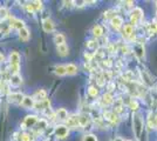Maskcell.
<instances>
[{
    "mask_svg": "<svg viewBox=\"0 0 157 141\" xmlns=\"http://www.w3.org/2000/svg\"><path fill=\"white\" fill-rule=\"evenodd\" d=\"M132 129H134V133L136 135V138L140 139L141 135L144 131V122L142 119V115L136 113L132 116Z\"/></svg>",
    "mask_w": 157,
    "mask_h": 141,
    "instance_id": "6da1fadb",
    "label": "cell"
},
{
    "mask_svg": "<svg viewBox=\"0 0 157 141\" xmlns=\"http://www.w3.org/2000/svg\"><path fill=\"white\" fill-rule=\"evenodd\" d=\"M143 19V10L140 8V7H135L131 12L130 15V20H131V26L132 25H137L140 21Z\"/></svg>",
    "mask_w": 157,
    "mask_h": 141,
    "instance_id": "7a4b0ae2",
    "label": "cell"
},
{
    "mask_svg": "<svg viewBox=\"0 0 157 141\" xmlns=\"http://www.w3.org/2000/svg\"><path fill=\"white\" fill-rule=\"evenodd\" d=\"M122 34L125 39L128 40H135V35H134V26H131L130 24H127L123 26V29H122Z\"/></svg>",
    "mask_w": 157,
    "mask_h": 141,
    "instance_id": "3957f363",
    "label": "cell"
},
{
    "mask_svg": "<svg viewBox=\"0 0 157 141\" xmlns=\"http://www.w3.org/2000/svg\"><path fill=\"white\" fill-rule=\"evenodd\" d=\"M36 122H38V116L36 115H27L24 122H22V128L33 127V126H35Z\"/></svg>",
    "mask_w": 157,
    "mask_h": 141,
    "instance_id": "277c9868",
    "label": "cell"
},
{
    "mask_svg": "<svg viewBox=\"0 0 157 141\" xmlns=\"http://www.w3.org/2000/svg\"><path fill=\"white\" fill-rule=\"evenodd\" d=\"M42 28L46 33H52L53 31L55 29V25H54V21L49 18H47L45 20L42 21Z\"/></svg>",
    "mask_w": 157,
    "mask_h": 141,
    "instance_id": "5b68a950",
    "label": "cell"
},
{
    "mask_svg": "<svg viewBox=\"0 0 157 141\" xmlns=\"http://www.w3.org/2000/svg\"><path fill=\"white\" fill-rule=\"evenodd\" d=\"M54 133H55V135H56L58 138L63 139V138H66V136L68 135V128L66 127V126H63V125H59V126L55 127Z\"/></svg>",
    "mask_w": 157,
    "mask_h": 141,
    "instance_id": "8992f818",
    "label": "cell"
},
{
    "mask_svg": "<svg viewBox=\"0 0 157 141\" xmlns=\"http://www.w3.org/2000/svg\"><path fill=\"white\" fill-rule=\"evenodd\" d=\"M32 98L35 102L45 101V100H47V92L45 89H38V91L34 93V95H33Z\"/></svg>",
    "mask_w": 157,
    "mask_h": 141,
    "instance_id": "52a82bcc",
    "label": "cell"
},
{
    "mask_svg": "<svg viewBox=\"0 0 157 141\" xmlns=\"http://www.w3.org/2000/svg\"><path fill=\"white\" fill-rule=\"evenodd\" d=\"M24 94L22 93H8V101L12 104H21V101L24 99Z\"/></svg>",
    "mask_w": 157,
    "mask_h": 141,
    "instance_id": "ba28073f",
    "label": "cell"
},
{
    "mask_svg": "<svg viewBox=\"0 0 157 141\" xmlns=\"http://www.w3.org/2000/svg\"><path fill=\"white\" fill-rule=\"evenodd\" d=\"M110 25L115 29H120L121 27L123 26V18L120 17V15H114L110 19Z\"/></svg>",
    "mask_w": 157,
    "mask_h": 141,
    "instance_id": "9c48e42d",
    "label": "cell"
},
{
    "mask_svg": "<svg viewBox=\"0 0 157 141\" xmlns=\"http://www.w3.org/2000/svg\"><path fill=\"white\" fill-rule=\"evenodd\" d=\"M105 120L110 121L113 123H117L118 121H120V118H118V115L116 113H114V112H109V111H107L105 112V114H103Z\"/></svg>",
    "mask_w": 157,
    "mask_h": 141,
    "instance_id": "30bf717a",
    "label": "cell"
},
{
    "mask_svg": "<svg viewBox=\"0 0 157 141\" xmlns=\"http://www.w3.org/2000/svg\"><path fill=\"white\" fill-rule=\"evenodd\" d=\"M34 104H35V101L33 100L32 96H24V99H22L20 105L22 107L27 108V109H31V108L34 107Z\"/></svg>",
    "mask_w": 157,
    "mask_h": 141,
    "instance_id": "8fae6325",
    "label": "cell"
},
{
    "mask_svg": "<svg viewBox=\"0 0 157 141\" xmlns=\"http://www.w3.org/2000/svg\"><path fill=\"white\" fill-rule=\"evenodd\" d=\"M10 64H11V66H19L20 65V54L18 52H12L10 54Z\"/></svg>",
    "mask_w": 157,
    "mask_h": 141,
    "instance_id": "7c38bea8",
    "label": "cell"
},
{
    "mask_svg": "<svg viewBox=\"0 0 157 141\" xmlns=\"http://www.w3.org/2000/svg\"><path fill=\"white\" fill-rule=\"evenodd\" d=\"M67 126L72 128H76L78 126V115H72L67 118Z\"/></svg>",
    "mask_w": 157,
    "mask_h": 141,
    "instance_id": "4fadbf2b",
    "label": "cell"
},
{
    "mask_svg": "<svg viewBox=\"0 0 157 141\" xmlns=\"http://www.w3.org/2000/svg\"><path fill=\"white\" fill-rule=\"evenodd\" d=\"M11 26L14 27V28H17L18 31H20L21 28L25 27V24H24V21L22 20H20V19H17V18L12 17V18H11Z\"/></svg>",
    "mask_w": 157,
    "mask_h": 141,
    "instance_id": "5bb4252c",
    "label": "cell"
},
{
    "mask_svg": "<svg viewBox=\"0 0 157 141\" xmlns=\"http://www.w3.org/2000/svg\"><path fill=\"white\" fill-rule=\"evenodd\" d=\"M101 100H102V104H103L105 106H109L110 104L114 102V96H113V94L108 92V93H105L102 95V99H101Z\"/></svg>",
    "mask_w": 157,
    "mask_h": 141,
    "instance_id": "9a60e30c",
    "label": "cell"
},
{
    "mask_svg": "<svg viewBox=\"0 0 157 141\" xmlns=\"http://www.w3.org/2000/svg\"><path fill=\"white\" fill-rule=\"evenodd\" d=\"M19 37L20 39L22 41H27L29 39V37H31V33H29V29L27 28V27H24V28H21L19 31Z\"/></svg>",
    "mask_w": 157,
    "mask_h": 141,
    "instance_id": "2e32d148",
    "label": "cell"
},
{
    "mask_svg": "<svg viewBox=\"0 0 157 141\" xmlns=\"http://www.w3.org/2000/svg\"><path fill=\"white\" fill-rule=\"evenodd\" d=\"M89 123V116L87 114H80L78 115V126L80 127H86Z\"/></svg>",
    "mask_w": 157,
    "mask_h": 141,
    "instance_id": "e0dca14e",
    "label": "cell"
},
{
    "mask_svg": "<svg viewBox=\"0 0 157 141\" xmlns=\"http://www.w3.org/2000/svg\"><path fill=\"white\" fill-rule=\"evenodd\" d=\"M123 101L121 100V99H118V100H115V106H114V113H116V114H120V113H122L123 112Z\"/></svg>",
    "mask_w": 157,
    "mask_h": 141,
    "instance_id": "ac0fdd59",
    "label": "cell"
},
{
    "mask_svg": "<svg viewBox=\"0 0 157 141\" xmlns=\"http://www.w3.org/2000/svg\"><path fill=\"white\" fill-rule=\"evenodd\" d=\"M56 51H58L59 55H61V57H67L68 53H69V48H68V46H67L66 44L60 45V46H56Z\"/></svg>",
    "mask_w": 157,
    "mask_h": 141,
    "instance_id": "d6986e66",
    "label": "cell"
},
{
    "mask_svg": "<svg viewBox=\"0 0 157 141\" xmlns=\"http://www.w3.org/2000/svg\"><path fill=\"white\" fill-rule=\"evenodd\" d=\"M21 82H22V79H21V76H20L19 74H14L11 76V79H10V84L12 85V86H20L21 85Z\"/></svg>",
    "mask_w": 157,
    "mask_h": 141,
    "instance_id": "ffe728a7",
    "label": "cell"
},
{
    "mask_svg": "<svg viewBox=\"0 0 157 141\" xmlns=\"http://www.w3.org/2000/svg\"><path fill=\"white\" fill-rule=\"evenodd\" d=\"M65 67H66V74H68V75H74V74L78 73V67L74 64H67Z\"/></svg>",
    "mask_w": 157,
    "mask_h": 141,
    "instance_id": "44dd1931",
    "label": "cell"
},
{
    "mask_svg": "<svg viewBox=\"0 0 157 141\" xmlns=\"http://www.w3.org/2000/svg\"><path fill=\"white\" fill-rule=\"evenodd\" d=\"M56 118H58L59 120H62V121L67 120V118H68V112H67V109H66V108H59L58 112H56Z\"/></svg>",
    "mask_w": 157,
    "mask_h": 141,
    "instance_id": "7402d4cb",
    "label": "cell"
},
{
    "mask_svg": "<svg viewBox=\"0 0 157 141\" xmlns=\"http://www.w3.org/2000/svg\"><path fill=\"white\" fill-rule=\"evenodd\" d=\"M103 33H105V31H103V27L101 25H96V26L93 27V34L95 38H101Z\"/></svg>",
    "mask_w": 157,
    "mask_h": 141,
    "instance_id": "603a6c76",
    "label": "cell"
},
{
    "mask_svg": "<svg viewBox=\"0 0 157 141\" xmlns=\"http://www.w3.org/2000/svg\"><path fill=\"white\" fill-rule=\"evenodd\" d=\"M54 42L56 44V46H60V45H63L66 42V38L62 33H56L54 35Z\"/></svg>",
    "mask_w": 157,
    "mask_h": 141,
    "instance_id": "cb8c5ba5",
    "label": "cell"
},
{
    "mask_svg": "<svg viewBox=\"0 0 157 141\" xmlns=\"http://www.w3.org/2000/svg\"><path fill=\"white\" fill-rule=\"evenodd\" d=\"M35 125L38 126V127H36V131H38V132H40V133H41L42 131H45V129L48 127V123H47V121L44 120V119H41L40 121L38 120V122H36Z\"/></svg>",
    "mask_w": 157,
    "mask_h": 141,
    "instance_id": "d4e9b609",
    "label": "cell"
},
{
    "mask_svg": "<svg viewBox=\"0 0 157 141\" xmlns=\"http://www.w3.org/2000/svg\"><path fill=\"white\" fill-rule=\"evenodd\" d=\"M54 71H55V74H56L58 76H63V75H66V67L63 66V65L55 66Z\"/></svg>",
    "mask_w": 157,
    "mask_h": 141,
    "instance_id": "484cf974",
    "label": "cell"
},
{
    "mask_svg": "<svg viewBox=\"0 0 157 141\" xmlns=\"http://www.w3.org/2000/svg\"><path fill=\"white\" fill-rule=\"evenodd\" d=\"M135 53L137 54L140 58H143L144 57V46L142 44H138L135 46Z\"/></svg>",
    "mask_w": 157,
    "mask_h": 141,
    "instance_id": "4316f807",
    "label": "cell"
},
{
    "mask_svg": "<svg viewBox=\"0 0 157 141\" xmlns=\"http://www.w3.org/2000/svg\"><path fill=\"white\" fill-rule=\"evenodd\" d=\"M86 47L89 49H96L98 47V44L96 40H88L86 42Z\"/></svg>",
    "mask_w": 157,
    "mask_h": 141,
    "instance_id": "83f0119b",
    "label": "cell"
},
{
    "mask_svg": "<svg viewBox=\"0 0 157 141\" xmlns=\"http://www.w3.org/2000/svg\"><path fill=\"white\" fill-rule=\"evenodd\" d=\"M88 93H89V95L93 96V98H96L98 95V89L95 87V86H90V87L88 88Z\"/></svg>",
    "mask_w": 157,
    "mask_h": 141,
    "instance_id": "f1b7e54d",
    "label": "cell"
},
{
    "mask_svg": "<svg viewBox=\"0 0 157 141\" xmlns=\"http://www.w3.org/2000/svg\"><path fill=\"white\" fill-rule=\"evenodd\" d=\"M148 29H149V33L156 34L157 33V22H156V21H152L151 24H149Z\"/></svg>",
    "mask_w": 157,
    "mask_h": 141,
    "instance_id": "f546056e",
    "label": "cell"
},
{
    "mask_svg": "<svg viewBox=\"0 0 157 141\" xmlns=\"http://www.w3.org/2000/svg\"><path fill=\"white\" fill-rule=\"evenodd\" d=\"M32 5H33L34 11H41V10H42V7H44V5H42V1H39V0L33 1Z\"/></svg>",
    "mask_w": 157,
    "mask_h": 141,
    "instance_id": "4dcf8cb0",
    "label": "cell"
},
{
    "mask_svg": "<svg viewBox=\"0 0 157 141\" xmlns=\"http://www.w3.org/2000/svg\"><path fill=\"white\" fill-rule=\"evenodd\" d=\"M129 107H130L131 111H134V112H136L140 107V105H138V101L137 100H130V104H129Z\"/></svg>",
    "mask_w": 157,
    "mask_h": 141,
    "instance_id": "1f68e13d",
    "label": "cell"
},
{
    "mask_svg": "<svg viewBox=\"0 0 157 141\" xmlns=\"http://www.w3.org/2000/svg\"><path fill=\"white\" fill-rule=\"evenodd\" d=\"M8 17V11L6 7H0V19H6Z\"/></svg>",
    "mask_w": 157,
    "mask_h": 141,
    "instance_id": "d6a6232c",
    "label": "cell"
},
{
    "mask_svg": "<svg viewBox=\"0 0 157 141\" xmlns=\"http://www.w3.org/2000/svg\"><path fill=\"white\" fill-rule=\"evenodd\" d=\"M83 141H98V138L94 134H86L83 136Z\"/></svg>",
    "mask_w": 157,
    "mask_h": 141,
    "instance_id": "836d02e7",
    "label": "cell"
},
{
    "mask_svg": "<svg viewBox=\"0 0 157 141\" xmlns=\"http://www.w3.org/2000/svg\"><path fill=\"white\" fill-rule=\"evenodd\" d=\"M20 140L21 141H33V136H31V134H27V133H24L20 136Z\"/></svg>",
    "mask_w": 157,
    "mask_h": 141,
    "instance_id": "e575fe53",
    "label": "cell"
},
{
    "mask_svg": "<svg viewBox=\"0 0 157 141\" xmlns=\"http://www.w3.org/2000/svg\"><path fill=\"white\" fill-rule=\"evenodd\" d=\"M148 127L154 128L155 127V120H154V116L151 113H149V119H148Z\"/></svg>",
    "mask_w": 157,
    "mask_h": 141,
    "instance_id": "d590c367",
    "label": "cell"
},
{
    "mask_svg": "<svg viewBox=\"0 0 157 141\" xmlns=\"http://www.w3.org/2000/svg\"><path fill=\"white\" fill-rule=\"evenodd\" d=\"M102 79H103L105 81H110L111 80V73L110 72H108V71L103 72V74H102Z\"/></svg>",
    "mask_w": 157,
    "mask_h": 141,
    "instance_id": "8d00e7d4",
    "label": "cell"
},
{
    "mask_svg": "<svg viewBox=\"0 0 157 141\" xmlns=\"http://www.w3.org/2000/svg\"><path fill=\"white\" fill-rule=\"evenodd\" d=\"M95 57V54H90V53H86L85 54V58L87 61H92V59Z\"/></svg>",
    "mask_w": 157,
    "mask_h": 141,
    "instance_id": "74e56055",
    "label": "cell"
},
{
    "mask_svg": "<svg viewBox=\"0 0 157 141\" xmlns=\"http://www.w3.org/2000/svg\"><path fill=\"white\" fill-rule=\"evenodd\" d=\"M63 4H65V7H67V8H72L74 6V1H63Z\"/></svg>",
    "mask_w": 157,
    "mask_h": 141,
    "instance_id": "f35d334b",
    "label": "cell"
},
{
    "mask_svg": "<svg viewBox=\"0 0 157 141\" xmlns=\"http://www.w3.org/2000/svg\"><path fill=\"white\" fill-rule=\"evenodd\" d=\"M26 10L29 13H34V8H33L32 4H26Z\"/></svg>",
    "mask_w": 157,
    "mask_h": 141,
    "instance_id": "ab89813d",
    "label": "cell"
},
{
    "mask_svg": "<svg viewBox=\"0 0 157 141\" xmlns=\"http://www.w3.org/2000/svg\"><path fill=\"white\" fill-rule=\"evenodd\" d=\"M105 66H107V67H111V66H113V62H111L110 59L105 60Z\"/></svg>",
    "mask_w": 157,
    "mask_h": 141,
    "instance_id": "60d3db41",
    "label": "cell"
},
{
    "mask_svg": "<svg viewBox=\"0 0 157 141\" xmlns=\"http://www.w3.org/2000/svg\"><path fill=\"white\" fill-rule=\"evenodd\" d=\"M113 88H115V85H114L113 82H109V85H108V91H109V93L113 91Z\"/></svg>",
    "mask_w": 157,
    "mask_h": 141,
    "instance_id": "b9f144b4",
    "label": "cell"
},
{
    "mask_svg": "<svg viewBox=\"0 0 157 141\" xmlns=\"http://www.w3.org/2000/svg\"><path fill=\"white\" fill-rule=\"evenodd\" d=\"M114 141H124V139H123V138H121V136H116Z\"/></svg>",
    "mask_w": 157,
    "mask_h": 141,
    "instance_id": "7bdbcfd3",
    "label": "cell"
},
{
    "mask_svg": "<svg viewBox=\"0 0 157 141\" xmlns=\"http://www.w3.org/2000/svg\"><path fill=\"white\" fill-rule=\"evenodd\" d=\"M1 61H4V55H2V54H0V62H1Z\"/></svg>",
    "mask_w": 157,
    "mask_h": 141,
    "instance_id": "ee69618b",
    "label": "cell"
},
{
    "mask_svg": "<svg viewBox=\"0 0 157 141\" xmlns=\"http://www.w3.org/2000/svg\"><path fill=\"white\" fill-rule=\"evenodd\" d=\"M154 120H155V126H157V115L154 118Z\"/></svg>",
    "mask_w": 157,
    "mask_h": 141,
    "instance_id": "f6af8a7d",
    "label": "cell"
},
{
    "mask_svg": "<svg viewBox=\"0 0 157 141\" xmlns=\"http://www.w3.org/2000/svg\"><path fill=\"white\" fill-rule=\"evenodd\" d=\"M1 29H2V24H1V21H0V32H1Z\"/></svg>",
    "mask_w": 157,
    "mask_h": 141,
    "instance_id": "bcb514c9",
    "label": "cell"
},
{
    "mask_svg": "<svg viewBox=\"0 0 157 141\" xmlns=\"http://www.w3.org/2000/svg\"><path fill=\"white\" fill-rule=\"evenodd\" d=\"M156 8H157V1H156Z\"/></svg>",
    "mask_w": 157,
    "mask_h": 141,
    "instance_id": "7dc6e473",
    "label": "cell"
},
{
    "mask_svg": "<svg viewBox=\"0 0 157 141\" xmlns=\"http://www.w3.org/2000/svg\"><path fill=\"white\" fill-rule=\"evenodd\" d=\"M127 141H131V140H127Z\"/></svg>",
    "mask_w": 157,
    "mask_h": 141,
    "instance_id": "c3c4849f",
    "label": "cell"
}]
</instances>
